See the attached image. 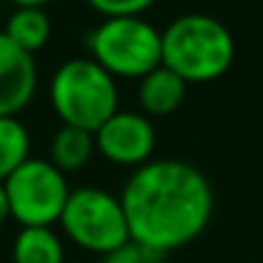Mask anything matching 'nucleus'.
Instances as JSON below:
<instances>
[{"label": "nucleus", "instance_id": "1", "mask_svg": "<svg viewBox=\"0 0 263 263\" xmlns=\"http://www.w3.org/2000/svg\"><path fill=\"white\" fill-rule=\"evenodd\" d=\"M129 237L160 255L194 242L214 212L206 176L186 160H147L135 168L119 194Z\"/></svg>", "mask_w": 263, "mask_h": 263}, {"label": "nucleus", "instance_id": "2", "mask_svg": "<svg viewBox=\"0 0 263 263\" xmlns=\"http://www.w3.org/2000/svg\"><path fill=\"white\" fill-rule=\"evenodd\" d=\"M235 60L230 29L206 13H186L160 31V65L171 67L189 85L219 80Z\"/></svg>", "mask_w": 263, "mask_h": 263}, {"label": "nucleus", "instance_id": "3", "mask_svg": "<svg viewBox=\"0 0 263 263\" xmlns=\"http://www.w3.org/2000/svg\"><path fill=\"white\" fill-rule=\"evenodd\" d=\"M49 103L62 124L96 132L119 111L116 78L90 57L62 62L49 80Z\"/></svg>", "mask_w": 263, "mask_h": 263}, {"label": "nucleus", "instance_id": "4", "mask_svg": "<svg viewBox=\"0 0 263 263\" xmlns=\"http://www.w3.org/2000/svg\"><path fill=\"white\" fill-rule=\"evenodd\" d=\"M85 44L90 60L114 78L140 80L160 65V31L142 16L103 18Z\"/></svg>", "mask_w": 263, "mask_h": 263}, {"label": "nucleus", "instance_id": "5", "mask_svg": "<svg viewBox=\"0 0 263 263\" xmlns=\"http://www.w3.org/2000/svg\"><path fill=\"white\" fill-rule=\"evenodd\" d=\"M60 224L70 242L103 258L132 242L121 199L96 186L70 191Z\"/></svg>", "mask_w": 263, "mask_h": 263}, {"label": "nucleus", "instance_id": "6", "mask_svg": "<svg viewBox=\"0 0 263 263\" xmlns=\"http://www.w3.org/2000/svg\"><path fill=\"white\" fill-rule=\"evenodd\" d=\"M11 217L21 227H52L60 222L70 196L65 173L49 160L29 158L6 181Z\"/></svg>", "mask_w": 263, "mask_h": 263}, {"label": "nucleus", "instance_id": "7", "mask_svg": "<svg viewBox=\"0 0 263 263\" xmlns=\"http://www.w3.org/2000/svg\"><path fill=\"white\" fill-rule=\"evenodd\" d=\"M96 153L103 155L111 165L119 168H140L153 160L155 153V126L142 111H116L96 132Z\"/></svg>", "mask_w": 263, "mask_h": 263}, {"label": "nucleus", "instance_id": "8", "mask_svg": "<svg viewBox=\"0 0 263 263\" xmlns=\"http://www.w3.org/2000/svg\"><path fill=\"white\" fill-rule=\"evenodd\" d=\"M34 54L21 49L0 31V116H18L36 93Z\"/></svg>", "mask_w": 263, "mask_h": 263}, {"label": "nucleus", "instance_id": "9", "mask_svg": "<svg viewBox=\"0 0 263 263\" xmlns=\"http://www.w3.org/2000/svg\"><path fill=\"white\" fill-rule=\"evenodd\" d=\"M186 90H189V83L181 75H176L165 65H158L145 78H140L137 103L142 114L147 116H168L183 103Z\"/></svg>", "mask_w": 263, "mask_h": 263}, {"label": "nucleus", "instance_id": "10", "mask_svg": "<svg viewBox=\"0 0 263 263\" xmlns=\"http://www.w3.org/2000/svg\"><path fill=\"white\" fill-rule=\"evenodd\" d=\"M96 155V140L93 132L62 124L49 142V163L60 168L62 173H75L85 168Z\"/></svg>", "mask_w": 263, "mask_h": 263}, {"label": "nucleus", "instance_id": "11", "mask_svg": "<svg viewBox=\"0 0 263 263\" xmlns=\"http://www.w3.org/2000/svg\"><path fill=\"white\" fill-rule=\"evenodd\" d=\"M11 258L13 263H65V245L52 227H21Z\"/></svg>", "mask_w": 263, "mask_h": 263}, {"label": "nucleus", "instance_id": "12", "mask_svg": "<svg viewBox=\"0 0 263 263\" xmlns=\"http://www.w3.org/2000/svg\"><path fill=\"white\" fill-rule=\"evenodd\" d=\"M3 31L21 49H26L29 54H36L39 49L47 47V42L52 36V21H49L44 8H26L24 6L8 16Z\"/></svg>", "mask_w": 263, "mask_h": 263}, {"label": "nucleus", "instance_id": "13", "mask_svg": "<svg viewBox=\"0 0 263 263\" xmlns=\"http://www.w3.org/2000/svg\"><path fill=\"white\" fill-rule=\"evenodd\" d=\"M31 158V135L18 116H0V181Z\"/></svg>", "mask_w": 263, "mask_h": 263}, {"label": "nucleus", "instance_id": "14", "mask_svg": "<svg viewBox=\"0 0 263 263\" xmlns=\"http://www.w3.org/2000/svg\"><path fill=\"white\" fill-rule=\"evenodd\" d=\"M155 0H88V6L103 18L111 16H142Z\"/></svg>", "mask_w": 263, "mask_h": 263}, {"label": "nucleus", "instance_id": "15", "mask_svg": "<svg viewBox=\"0 0 263 263\" xmlns=\"http://www.w3.org/2000/svg\"><path fill=\"white\" fill-rule=\"evenodd\" d=\"M160 258H163L160 253L147 250V248H142L137 242H126L124 248H119L111 255H106L108 263H160Z\"/></svg>", "mask_w": 263, "mask_h": 263}, {"label": "nucleus", "instance_id": "16", "mask_svg": "<svg viewBox=\"0 0 263 263\" xmlns=\"http://www.w3.org/2000/svg\"><path fill=\"white\" fill-rule=\"evenodd\" d=\"M11 219V206H8V194H6V186L0 181V227Z\"/></svg>", "mask_w": 263, "mask_h": 263}, {"label": "nucleus", "instance_id": "17", "mask_svg": "<svg viewBox=\"0 0 263 263\" xmlns=\"http://www.w3.org/2000/svg\"><path fill=\"white\" fill-rule=\"evenodd\" d=\"M11 3L16 6V8H44L47 3H52V0H11Z\"/></svg>", "mask_w": 263, "mask_h": 263}, {"label": "nucleus", "instance_id": "18", "mask_svg": "<svg viewBox=\"0 0 263 263\" xmlns=\"http://www.w3.org/2000/svg\"><path fill=\"white\" fill-rule=\"evenodd\" d=\"M101 263H108V260H106V258H103V260H101Z\"/></svg>", "mask_w": 263, "mask_h": 263}]
</instances>
